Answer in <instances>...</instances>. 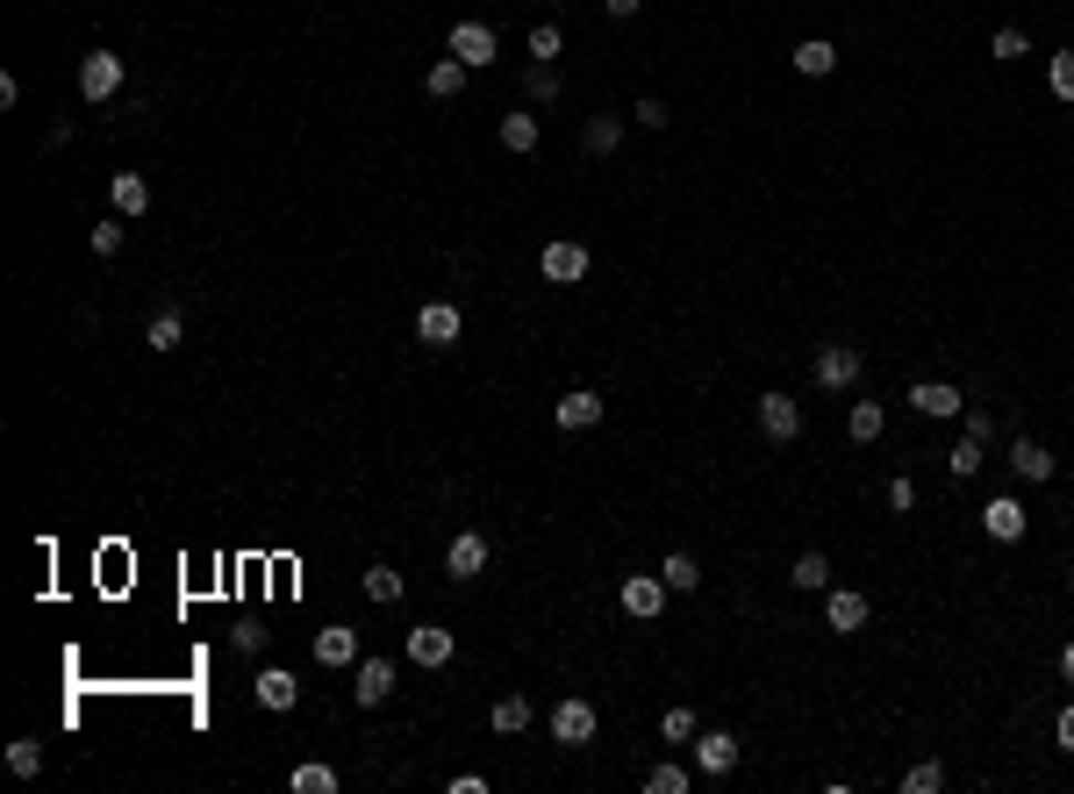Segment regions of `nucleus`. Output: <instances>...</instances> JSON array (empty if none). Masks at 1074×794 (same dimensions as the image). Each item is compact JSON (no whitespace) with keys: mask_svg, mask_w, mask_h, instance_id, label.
Listing matches in <instances>:
<instances>
[{"mask_svg":"<svg viewBox=\"0 0 1074 794\" xmlns=\"http://www.w3.org/2000/svg\"><path fill=\"white\" fill-rule=\"evenodd\" d=\"M451 58H459L466 72H480V65L502 58V36H494L488 22H459V29H451Z\"/></svg>","mask_w":1074,"mask_h":794,"instance_id":"obj_1","label":"nucleus"},{"mask_svg":"<svg viewBox=\"0 0 1074 794\" xmlns=\"http://www.w3.org/2000/svg\"><path fill=\"white\" fill-rule=\"evenodd\" d=\"M80 94L86 101H115V94H123V58H115V51H86L80 58Z\"/></svg>","mask_w":1074,"mask_h":794,"instance_id":"obj_2","label":"nucleus"},{"mask_svg":"<svg viewBox=\"0 0 1074 794\" xmlns=\"http://www.w3.org/2000/svg\"><path fill=\"white\" fill-rule=\"evenodd\" d=\"M538 272H544L552 286H573V280H587V243H566V237H552V243L538 251Z\"/></svg>","mask_w":1074,"mask_h":794,"instance_id":"obj_3","label":"nucleus"},{"mask_svg":"<svg viewBox=\"0 0 1074 794\" xmlns=\"http://www.w3.org/2000/svg\"><path fill=\"white\" fill-rule=\"evenodd\" d=\"M981 530H989L995 544H1018L1024 530H1032V515H1024V501H1018V494H995L989 509H981Z\"/></svg>","mask_w":1074,"mask_h":794,"instance_id":"obj_4","label":"nucleus"},{"mask_svg":"<svg viewBox=\"0 0 1074 794\" xmlns=\"http://www.w3.org/2000/svg\"><path fill=\"white\" fill-rule=\"evenodd\" d=\"M853 379H859V351L853 344H824V351H816V387H824V394H845Z\"/></svg>","mask_w":1074,"mask_h":794,"instance_id":"obj_5","label":"nucleus"},{"mask_svg":"<svg viewBox=\"0 0 1074 794\" xmlns=\"http://www.w3.org/2000/svg\"><path fill=\"white\" fill-rule=\"evenodd\" d=\"M667 579H659V573H638V579H624V594H616V602H624V616H638V623H653L659 616V608H667Z\"/></svg>","mask_w":1074,"mask_h":794,"instance_id":"obj_6","label":"nucleus"},{"mask_svg":"<svg viewBox=\"0 0 1074 794\" xmlns=\"http://www.w3.org/2000/svg\"><path fill=\"white\" fill-rule=\"evenodd\" d=\"M352 694H358V709H380V701L395 694V659H358L352 666Z\"/></svg>","mask_w":1074,"mask_h":794,"instance_id":"obj_7","label":"nucleus"},{"mask_svg":"<svg viewBox=\"0 0 1074 794\" xmlns=\"http://www.w3.org/2000/svg\"><path fill=\"white\" fill-rule=\"evenodd\" d=\"M451 651H459V637H451L445 623H416V630H408V659L416 666H445Z\"/></svg>","mask_w":1074,"mask_h":794,"instance_id":"obj_8","label":"nucleus"},{"mask_svg":"<svg viewBox=\"0 0 1074 794\" xmlns=\"http://www.w3.org/2000/svg\"><path fill=\"white\" fill-rule=\"evenodd\" d=\"M910 408H917V416H967V401H960V387H946V379H917V387H910Z\"/></svg>","mask_w":1074,"mask_h":794,"instance_id":"obj_9","label":"nucleus"},{"mask_svg":"<svg viewBox=\"0 0 1074 794\" xmlns=\"http://www.w3.org/2000/svg\"><path fill=\"white\" fill-rule=\"evenodd\" d=\"M445 573H451V579H480V573H488V537H480V530H466V537H451V552H445Z\"/></svg>","mask_w":1074,"mask_h":794,"instance_id":"obj_10","label":"nucleus"},{"mask_svg":"<svg viewBox=\"0 0 1074 794\" xmlns=\"http://www.w3.org/2000/svg\"><path fill=\"white\" fill-rule=\"evenodd\" d=\"M251 701L280 715V709H294V701H301V680H294V673H280V666H265V673L251 680Z\"/></svg>","mask_w":1074,"mask_h":794,"instance_id":"obj_11","label":"nucleus"},{"mask_svg":"<svg viewBox=\"0 0 1074 794\" xmlns=\"http://www.w3.org/2000/svg\"><path fill=\"white\" fill-rule=\"evenodd\" d=\"M760 430L774 437V445H789V437L803 430V408H795L789 394H760Z\"/></svg>","mask_w":1074,"mask_h":794,"instance_id":"obj_12","label":"nucleus"},{"mask_svg":"<svg viewBox=\"0 0 1074 794\" xmlns=\"http://www.w3.org/2000/svg\"><path fill=\"white\" fill-rule=\"evenodd\" d=\"M559 430H595L602 422V394H587V387H573V394H559Z\"/></svg>","mask_w":1074,"mask_h":794,"instance_id":"obj_13","label":"nucleus"},{"mask_svg":"<svg viewBox=\"0 0 1074 794\" xmlns=\"http://www.w3.org/2000/svg\"><path fill=\"white\" fill-rule=\"evenodd\" d=\"M552 738L559 744H587V738H595V709H587V701H559V709H552Z\"/></svg>","mask_w":1074,"mask_h":794,"instance_id":"obj_14","label":"nucleus"},{"mask_svg":"<svg viewBox=\"0 0 1074 794\" xmlns=\"http://www.w3.org/2000/svg\"><path fill=\"white\" fill-rule=\"evenodd\" d=\"M416 337H423V344H437V351L459 344V309H451V301H430V309L416 315Z\"/></svg>","mask_w":1074,"mask_h":794,"instance_id":"obj_15","label":"nucleus"},{"mask_svg":"<svg viewBox=\"0 0 1074 794\" xmlns=\"http://www.w3.org/2000/svg\"><path fill=\"white\" fill-rule=\"evenodd\" d=\"M315 666H358V637L344 630V623H330V630H315Z\"/></svg>","mask_w":1074,"mask_h":794,"instance_id":"obj_16","label":"nucleus"},{"mask_svg":"<svg viewBox=\"0 0 1074 794\" xmlns=\"http://www.w3.org/2000/svg\"><path fill=\"white\" fill-rule=\"evenodd\" d=\"M695 766H702V773H731L738 766V744L723 738V730H695Z\"/></svg>","mask_w":1074,"mask_h":794,"instance_id":"obj_17","label":"nucleus"},{"mask_svg":"<svg viewBox=\"0 0 1074 794\" xmlns=\"http://www.w3.org/2000/svg\"><path fill=\"white\" fill-rule=\"evenodd\" d=\"M824 623H831V630H845V637H853L859 623H867V594L838 587V594H831V602H824Z\"/></svg>","mask_w":1074,"mask_h":794,"instance_id":"obj_18","label":"nucleus"},{"mask_svg":"<svg viewBox=\"0 0 1074 794\" xmlns=\"http://www.w3.org/2000/svg\"><path fill=\"white\" fill-rule=\"evenodd\" d=\"M531 694H502V701H494V709H488V723H494V738H517V730H531Z\"/></svg>","mask_w":1074,"mask_h":794,"instance_id":"obj_19","label":"nucleus"},{"mask_svg":"<svg viewBox=\"0 0 1074 794\" xmlns=\"http://www.w3.org/2000/svg\"><path fill=\"white\" fill-rule=\"evenodd\" d=\"M1010 466H1018V480H1053V451L1032 437H1010Z\"/></svg>","mask_w":1074,"mask_h":794,"instance_id":"obj_20","label":"nucleus"},{"mask_svg":"<svg viewBox=\"0 0 1074 794\" xmlns=\"http://www.w3.org/2000/svg\"><path fill=\"white\" fill-rule=\"evenodd\" d=\"M108 201L123 208V216H144V208H150V179L144 173H115L108 179Z\"/></svg>","mask_w":1074,"mask_h":794,"instance_id":"obj_21","label":"nucleus"},{"mask_svg":"<svg viewBox=\"0 0 1074 794\" xmlns=\"http://www.w3.org/2000/svg\"><path fill=\"white\" fill-rule=\"evenodd\" d=\"M795 72H803V80H824V72H838V43H824V36L795 43Z\"/></svg>","mask_w":1074,"mask_h":794,"instance_id":"obj_22","label":"nucleus"},{"mask_svg":"<svg viewBox=\"0 0 1074 794\" xmlns=\"http://www.w3.org/2000/svg\"><path fill=\"white\" fill-rule=\"evenodd\" d=\"M423 86H430V101H459L466 94V65L459 58H437V65L423 72Z\"/></svg>","mask_w":1074,"mask_h":794,"instance_id":"obj_23","label":"nucleus"},{"mask_svg":"<svg viewBox=\"0 0 1074 794\" xmlns=\"http://www.w3.org/2000/svg\"><path fill=\"white\" fill-rule=\"evenodd\" d=\"M286 787H294V794H337V766H323V759H301V766L286 773Z\"/></svg>","mask_w":1074,"mask_h":794,"instance_id":"obj_24","label":"nucleus"},{"mask_svg":"<svg viewBox=\"0 0 1074 794\" xmlns=\"http://www.w3.org/2000/svg\"><path fill=\"white\" fill-rule=\"evenodd\" d=\"M845 430H853V445H874V437L888 430V416H882V401H853V416H845Z\"/></svg>","mask_w":1074,"mask_h":794,"instance_id":"obj_25","label":"nucleus"},{"mask_svg":"<svg viewBox=\"0 0 1074 794\" xmlns=\"http://www.w3.org/2000/svg\"><path fill=\"white\" fill-rule=\"evenodd\" d=\"M581 144L595 150V158H609V150L624 144V122H616V115H595V122H587V129H581Z\"/></svg>","mask_w":1074,"mask_h":794,"instance_id":"obj_26","label":"nucleus"},{"mask_svg":"<svg viewBox=\"0 0 1074 794\" xmlns=\"http://www.w3.org/2000/svg\"><path fill=\"white\" fill-rule=\"evenodd\" d=\"M659 579H667L674 594H695V587H702V566H695L688 552H667V566H659Z\"/></svg>","mask_w":1074,"mask_h":794,"instance_id":"obj_27","label":"nucleus"},{"mask_svg":"<svg viewBox=\"0 0 1074 794\" xmlns=\"http://www.w3.org/2000/svg\"><path fill=\"white\" fill-rule=\"evenodd\" d=\"M502 144L517 150V158H531L538 150V115H502Z\"/></svg>","mask_w":1074,"mask_h":794,"instance_id":"obj_28","label":"nucleus"},{"mask_svg":"<svg viewBox=\"0 0 1074 794\" xmlns=\"http://www.w3.org/2000/svg\"><path fill=\"white\" fill-rule=\"evenodd\" d=\"M179 337H187V323H179L173 309L150 315V330H144V344H150V351H179Z\"/></svg>","mask_w":1074,"mask_h":794,"instance_id":"obj_29","label":"nucleus"},{"mask_svg":"<svg viewBox=\"0 0 1074 794\" xmlns=\"http://www.w3.org/2000/svg\"><path fill=\"white\" fill-rule=\"evenodd\" d=\"M8 773L37 781V773H43V744H37V738H14V744H8Z\"/></svg>","mask_w":1074,"mask_h":794,"instance_id":"obj_30","label":"nucleus"},{"mask_svg":"<svg viewBox=\"0 0 1074 794\" xmlns=\"http://www.w3.org/2000/svg\"><path fill=\"white\" fill-rule=\"evenodd\" d=\"M366 602H402V573L395 566H366Z\"/></svg>","mask_w":1074,"mask_h":794,"instance_id":"obj_31","label":"nucleus"},{"mask_svg":"<svg viewBox=\"0 0 1074 794\" xmlns=\"http://www.w3.org/2000/svg\"><path fill=\"white\" fill-rule=\"evenodd\" d=\"M789 579H795V587H810V594H816V587H831V558H824V552H803Z\"/></svg>","mask_w":1074,"mask_h":794,"instance_id":"obj_32","label":"nucleus"},{"mask_svg":"<svg viewBox=\"0 0 1074 794\" xmlns=\"http://www.w3.org/2000/svg\"><path fill=\"white\" fill-rule=\"evenodd\" d=\"M946 472H952V480H974V472H981V445H974V437H960V445L946 451Z\"/></svg>","mask_w":1074,"mask_h":794,"instance_id":"obj_33","label":"nucleus"},{"mask_svg":"<svg viewBox=\"0 0 1074 794\" xmlns=\"http://www.w3.org/2000/svg\"><path fill=\"white\" fill-rule=\"evenodd\" d=\"M939 787H946V766H939V759H925V766L903 773V794H939Z\"/></svg>","mask_w":1074,"mask_h":794,"instance_id":"obj_34","label":"nucleus"},{"mask_svg":"<svg viewBox=\"0 0 1074 794\" xmlns=\"http://www.w3.org/2000/svg\"><path fill=\"white\" fill-rule=\"evenodd\" d=\"M659 738H667V744H695V709H667V715H659Z\"/></svg>","mask_w":1074,"mask_h":794,"instance_id":"obj_35","label":"nucleus"},{"mask_svg":"<svg viewBox=\"0 0 1074 794\" xmlns=\"http://www.w3.org/2000/svg\"><path fill=\"white\" fill-rule=\"evenodd\" d=\"M645 794H688V773H680L674 759H667V766H653V773H645Z\"/></svg>","mask_w":1074,"mask_h":794,"instance_id":"obj_36","label":"nucleus"},{"mask_svg":"<svg viewBox=\"0 0 1074 794\" xmlns=\"http://www.w3.org/2000/svg\"><path fill=\"white\" fill-rule=\"evenodd\" d=\"M1046 86H1053L1061 101H1074V51H1061V58L1046 65Z\"/></svg>","mask_w":1074,"mask_h":794,"instance_id":"obj_37","label":"nucleus"},{"mask_svg":"<svg viewBox=\"0 0 1074 794\" xmlns=\"http://www.w3.org/2000/svg\"><path fill=\"white\" fill-rule=\"evenodd\" d=\"M531 58H538V65H559V29H552V22L531 29Z\"/></svg>","mask_w":1074,"mask_h":794,"instance_id":"obj_38","label":"nucleus"},{"mask_svg":"<svg viewBox=\"0 0 1074 794\" xmlns=\"http://www.w3.org/2000/svg\"><path fill=\"white\" fill-rule=\"evenodd\" d=\"M86 243H94V258H115V251H123V222H101V229H86Z\"/></svg>","mask_w":1074,"mask_h":794,"instance_id":"obj_39","label":"nucleus"},{"mask_svg":"<svg viewBox=\"0 0 1074 794\" xmlns=\"http://www.w3.org/2000/svg\"><path fill=\"white\" fill-rule=\"evenodd\" d=\"M888 509H896V515L917 509V480H910V472H896V480H888Z\"/></svg>","mask_w":1074,"mask_h":794,"instance_id":"obj_40","label":"nucleus"},{"mask_svg":"<svg viewBox=\"0 0 1074 794\" xmlns=\"http://www.w3.org/2000/svg\"><path fill=\"white\" fill-rule=\"evenodd\" d=\"M630 115H638L645 129H667V122H674V108H667V101H659V94H645V101H638V108H630Z\"/></svg>","mask_w":1074,"mask_h":794,"instance_id":"obj_41","label":"nucleus"},{"mask_svg":"<svg viewBox=\"0 0 1074 794\" xmlns=\"http://www.w3.org/2000/svg\"><path fill=\"white\" fill-rule=\"evenodd\" d=\"M989 51H995V58H1024L1032 43H1024V29H995V43H989Z\"/></svg>","mask_w":1074,"mask_h":794,"instance_id":"obj_42","label":"nucleus"},{"mask_svg":"<svg viewBox=\"0 0 1074 794\" xmlns=\"http://www.w3.org/2000/svg\"><path fill=\"white\" fill-rule=\"evenodd\" d=\"M559 94V65H531V101H552Z\"/></svg>","mask_w":1074,"mask_h":794,"instance_id":"obj_43","label":"nucleus"},{"mask_svg":"<svg viewBox=\"0 0 1074 794\" xmlns=\"http://www.w3.org/2000/svg\"><path fill=\"white\" fill-rule=\"evenodd\" d=\"M967 437H974V445H989V437H995V416H989V408H967Z\"/></svg>","mask_w":1074,"mask_h":794,"instance_id":"obj_44","label":"nucleus"},{"mask_svg":"<svg viewBox=\"0 0 1074 794\" xmlns=\"http://www.w3.org/2000/svg\"><path fill=\"white\" fill-rule=\"evenodd\" d=\"M1053 738H1061V744H1067V752H1074V701H1067V709H1061V723H1053Z\"/></svg>","mask_w":1074,"mask_h":794,"instance_id":"obj_45","label":"nucleus"},{"mask_svg":"<svg viewBox=\"0 0 1074 794\" xmlns=\"http://www.w3.org/2000/svg\"><path fill=\"white\" fill-rule=\"evenodd\" d=\"M602 8H609V14H616V22H624V14H638V8H645V0H602Z\"/></svg>","mask_w":1074,"mask_h":794,"instance_id":"obj_46","label":"nucleus"},{"mask_svg":"<svg viewBox=\"0 0 1074 794\" xmlns=\"http://www.w3.org/2000/svg\"><path fill=\"white\" fill-rule=\"evenodd\" d=\"M1061 673H1067V687H1074V645H1067V651H1061Z\"/></svg>","mask_w":1074,"mask_h":794,"instance_id":"obj_47","label":"nucleus"},{"mask_svg":"<svg viewBox=\"0 0 1074 794\" xmlns=\"http://www.w3.org/2000/svg\"><path fill=\"white\" fill-rule=\"evenodd\" d=\"M1067 587H1074V573H1067Z\"/></svg>","mask_w":1074,"mask_h":794,"instance_id":"obj_48","label":"nucleus"}]
</instances>
